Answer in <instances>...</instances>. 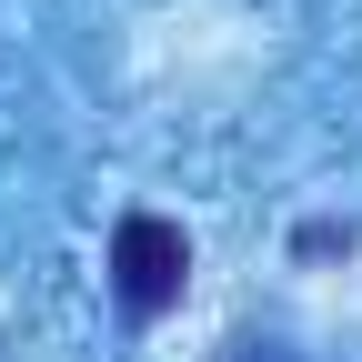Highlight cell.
<instances>
[{
    "instance_id": "obj_1",
    "label": "cell",
    "mask_w": 362,
    "mask_h": 362,
    "mask_svg": "<svg viewBox=\"0 0 362 362\" xmlns=\"http://www.w3.org/2000/svg\"><path fill=\"white\" fill-rule=\"evenodd\" d=\"M181 282H192V242H181V221L161 211H121L111 221V292L131 322H161V312L181 302Z\"/></svg>"
}]
</instances>
